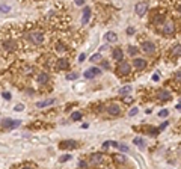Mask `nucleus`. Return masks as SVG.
<instances>
[{
    "instance_id": "1",
    "label": "nucleus",
    "mask_w": 181,
    "mask_h": 169,
    "mask_svg": "<svg viewBox=\"0 0 181 169\" xmlns=\"http://www.w3.org/2000/svg\"><path fill=\"white\" fill-rule=\"evenodd\" d=\"M26 41L29 42V44L35 45V47H39L44 44L45 41V35L42 30H38V29H30L29 32H26Z\"/></svg>"
},
{
    "instance_id": "2",
    "label": "nucleus",
    "mask_w": 181,
    "mask_h": 169,
    "mask_svg": "<svg viewBox=\"0 0 181 169\" xmlns=\"http://www.w3.org/2000/svg\"><path fill=\"white\" fill-rule=\"evenodd\" d=\"M175 32H177V23H175V21L169 20V21H166V23L163 24L162 33H163L164 36H174Z\"/></svg>"
},
{
    "instance_id": "3",
    "label": "nucleus",
    "mask_w": 181,
    "mask_h": 169,
    "mask_svg": "<svg viewBox=\"0 0 181 169\" xmlns=\"http://www.w3.org/2000/svg\"><path fill=\"white\" fill-rule=\"evenodd\" d=\"M68 67H70V61H68L67 57H59V59H56L55 70L63 71V70H68Z\"/></svg>"
},
{
    "instance_id": "4",
    "label": "nucleus",
    "mask_w": 181,
    "mask_h": 169,
    "mask_svg": "<svg viewBox=\"0 0 181 169\" xmlns=\"http://www.w3.org/2000/svg\"><path fill=\"white\" fill-rule=\"evenodd\" d=\"M148 9H150V3H148V2H139L136 5V8H134L136 14L139 15V17H143V15L146 14Z\"/></svg>"
},
{
    "instance_id": "5",
    "label": "nucleus",
    "mask_w": 181,
    "mask_h": 169,
    "mask_svg": "<svg viewBox=\"0 0 181 169\" xmlns=\"http://www.w3.org/2000/svg\"><path fill=\"white\" fill-rule=\"evenodd\" d=\"M130 71H131L130 63H128V62L121 61V62H119V65H118V73L121 74V76H127V74H130Z\"/></svg>"
},
{
    "instance_id": "6",
    "label": "nucleus",
    "mask_w": 181,
    "mask_h": 169,
    "mask_svg": "<svg viewBox=\"0 0 181 169\" xmlns=\"http://www.w3.org/2000/svg\"><path fill=\"white\" fill-rule=\"evenodd\" d=\"M104 156L103 154H90L89 156V163L90 165H103Z\"/></svg>"
},
{
    "instance_id": "7",
    "label": "nucleus",
    "mask_w": 181,
    "mask_h": 169,
    "mask_svg": "<svg viewBox=\"0 0 181 169\" xmlns=\"http://www.w3.org/2000/svg\"><path fill=\"white\" fill-rule=\"evenodd\" d=\"M142 50L145 53H154L156 51V45L151 41H145V42H142Z\"/></svg>"
},
{
    "instance_id": "8",
    "label": "nucleus",
    "mask_w": 181,
    "mask_h": 169,
    "mask_svg": "<svg viewBox=\"0 0 181 169\" xmlns=\"http://www.w3.org/2000/svg\"><path fill=\"white\" fill-rule=\"evenodd\" d=\"M100 73H101L100 68H90V70H88L86 73H85V77L86 79H94L95 76H98Z\"/></svg>"
},
{
    "instance_id": "9",
    "label": "nucleus",
    "mask_w": 181,
    "mask_h": 169,
    "mask_svg": "<svg viewBox=\"0 0 181 169\" xmlns=\"http://www.w3.org/2000/svg\"><path fill=\"white\" fill-rule=\"evenodd\" d=\"M112 56H113V59H115V61L121 62L122 59H124V51H122L121 49H115L113 51H112Z\"/></svg>"
},
{
    "instance_id": "10",
    "label": "nucleus",
    "mask_w": 181,
    "mask_h": 169,
    "mask_svg": "<svg viewBox=\"0 0 181 169\" xmlns=\"http://www.w3.org/2000/svg\"><path fill=\"white\" fill-rule=\"evenodd\" d=\"M107 112H109L110 115H119V113H121L119 104H110V106H107Z\"/></svg>"
},
{
    "instance_id": "11",
    "label": "nucleus",
    "mask_w": 181,
    "mask_h": 169,
    "mask_svg": "<svg viewBox=\"0 0 181 169\" xmlns=\"http://www.w3.org/2000/svg\"><path fill=\"white\" fill-rule=\"evenodd\" d=\"M134 67L137 68V70H145L146 61L145 59H140V57H136V59H134Z\"/></svg>"
},
{
    "instance_id": "12",
    "label": "nucleus",
    "mask_w": 181,
    "mask_h": 169,
    "mask_svg": "<svg viewBox=\"0 0 181 169\" xmlns=\"http://www.w3.org/2000/svg\"><path fill=\"white\" fill-rule=\"evenodd\" d=\"M104 38L107 42H116L118 41V35H116L115 32H107V33L104 35Z\"/></svg>"
},
{
    "instance_id": "13",
    "label": "nucleus",
    "mask_w": 181,
    "mask_h": 169,
    "mask_svg": "<svg viewBox=\"0 0 181 169\" xmlns=\"http://www.w3.org/2000/svg\"><path fill=\"white\" fill-rule=\"evenodd\" d=\"M152 23L154 24H162V23H164V12H158L157 15H154Z\"/></svg>"
},
{
    "instance_id": "14",
    "label": "nucleus",
    "mask_w": 181,
    "mask_h": 169,
    "mask_svg": "<svg viewBox=\"0 0 181 169\" xmlns=\"http://www.w3.org/2000/svg\"><path fill=\"white\" fill-rule=\"evenodd\" d=\"M49 80H50V77H49V74L47 73H39V76H38V83H41V84H45V83H49Z\"/></svg>"
},
{
    "instance_id": "15",
    "label": "nucleus",
    "mask_w": 181,
    "mask_h": 169,
    "mask_svg": "<svg viewBox=\"0 0 181 169\" xmlns=\"http://www.w3.org/2000/svg\"><path fill=\"white\" fill-rule=\"evenodd\" d=\"M20 125V121H11V119H6L3 122V127L5 128H14V127H18Z\"/></svg>"
},
{
    "instance_id": "16",
    "label": "nucleus",
    "mask_w": 181,
    "mask_h": 169,
    "mask_svg": "<svg viewBox=\"0 0 181 169\" xmlns=\"http://www.w3.org/2000/svg\"><path fill=\"white\" fill-rule=\"evenodd\" d=\"M90 18V8H85L83 9V18H82V24H86Z\"/></svg>"
},
{
    "instance_id": "17",
    "label": "nucleus",
    "mask_w": 181,
    "mask_h": 169,
    "mask_svg": "<svg viewBox=\"0 0 181 169\" xmlns=\"http://www.w3.org/2000/svg\"><path fill=\"white\" fill-rule=\"evenodd\" d=\"M113 160L118 162V163H121V165H124V163L127 162V158L122 156V154H113Z\"/></svg>"
},
{
    "instance_id": "18",
    "label": "nucleus",
    "mask_w": 181,
    "mask_h": 169,
    "mask_svg": "<svg viewBox=\"0 0 181 169\" xmlns=\"http://www.w3.org/2000/svg\"><path fill=\"white\" fill-rule=\"evenodd\" d=\"M100 61H103V56H101V53H95V55L90 56V62H94V63H97Z\"/></svg>"
},
{
    "instance_id": "19",
    "label": "nucleus",
    "mask_w": 181,
    "mask_h": 169,
    "mask_svg": "<svg viewBox=\"0 0 181 169\" xmlns=\"http://www.w3.org/2000/svg\"><path fill=\"white\" fill-rule=\"evenodd\" d=\"M62 148H76L77 146V144H76V142H74V140H68V142H62V145H61Z\"/></svg>"
},
{
    "instance_id": "20",
    "label": "nucleus",
    "mask_w": 181,
    "mask_h": 169,
    "mask_svg": "<svg viewBox=\"0 0 181 169\" xmlns=\"http://www.w3.org/2000/svg\"><path fill=\"white\" fill-rule=\"evenodd\" d=\"M53 103H55V100H45V101L38 103L36 106H38V107H45V106H50V104H53Z\"/></svg>"
},
{
    "instance_id": "21",
    "label": "nucleus",
    "mask_w": 181,
    "mask_h": 169,
    "mask_svg": "<svg viewBox=\"0 0 181 169\" xmlns=\"http://www.w3.org/2000/svg\"><path fill=\"white\" fill-rule=\"evenodd\" d=\"M134 144L139 146V148H145V140L140 139V137H137V139H134Z\"/></svg>"
},
{
    "instance_id": "22",
    "label": "nucleus",
    "mask_w": 181,
    "mask_h": 169,
    "mask_svg": "<svg viewBox=\"0 0 181 169\" xmlns=\"http://www.w3.org/2000/svg\"><path fill=\"white\" fill-rule=\"evenodd\" d=\"M137 51H139V49H137V47H134V45H130V47H128V53H130L131 56H134Z\"/></svg>"
},
{
    "instance_id": "23",
    "label": "nucleus",
    "mask_w": 181,
    "mask_h": 169,
    "mask_svg": "<svg viewBox=\"0 0 181 169\" xmlns=\"http://www.w3.org/2000/svg\"><path fill=\"white\" fill-rule=\"evenodd\" d=\"M80 118H82V113H80V112H74V113L71 115V119H73V121H79Z\"/></svg>"
},
{
    "instance_id": "24",
    "label": "nucleus",
    "mask_w": 181,
    "mask_h": 169,
    "mask_svg": "<svg viewBox=\"0 0 181 169\" xmlns=\"http://www.w3.org/2000/svg\"><path fill=\"white\" fill-rule=\"evenodd\" d=\"M59 160H61V163H63V162H68V160H71V156H70V154H65V156H62V157L59 158Z\"/></svg>"
},
{
    "instance_id": "25",
    "label": "nucleus",
    "mask_w": 181,
    "mask_h": 169,
    "mask_svg": "<svg viewBox=\"0 0 181 169\" xmlns=\"http://www.w3.org/2000/svg\"><path fill=\"white\" fill-rule=\"evenodd\" d=\"M77 77H79L77 73H71V74H68V76H67L68 80H74V79H77Z\"/></svg>"
},
{
    "instance_id": "26",
    "label": "nucleus",
    "mask_w": 181,
    "mask_h": 169,
    "mask_svg": "<svg viewBox=\"0 0 181 169\" xmlns=\"http://www.w3.org/2000/svg\"><path fill=\"white\" fill-rule=\"evenodd\" d=\"M9 11H11V8L6 6V5H2V6H0V12H9Z\"/></svg>"
},
{
    "instance_id": "27",
    "label": "nucleus",
    "mask_w": 181,
    "mask_h": 169,
    "mask_svg": "<svg viewBox=\"0 0 181 169\" xmlns=\"http://www.w3.org/2000/svg\"><path fill=\"white\" fill-rule=\"evenodd\" d=\"M130 91H131V88H130V86H124V88L121 89V94H128Z\"/></svg>"
},
{
    "instance_id": "28",
    "label": "nucleus",
    "mask_w": 181,
    "mask_h": 169,
    "mask_svg": "<svg viewBox=\"0 0 181 169\" xmlns=\"http://www.w3.org/2000/svg\"><path fill=\"white\" fill-rule=\"evenodd\" d=\"M23 109H24V106H23V104H17V106L14 107V110H15V112H21Z\"/></svg>"
},
{
    "instance_id": "29",
    "label": "nucleus",
    "mask_w": 181,
    "mask_h": 169,
    "mask_svg": "<svg viewBox=\"0 0 181 169\" xmlns=\"http://www.w3.org/2000/svg\"><path fill=\"white\" fill-rule=\"evenodd\" d=\"M118 148H119L121 151H125V152L128 151V146H127V145H122V144H118Z\"/></svg>"
},
{
    "instance_id": "30",
    "label": "nucleus",
    "mask_w": 181,
    "mask_h": 169,
    "mask_svg": "<svg viewBox=\"0 0 181 169\" xmlns=\"http://www.w3.org/2000/svg\"><path fill=\"white\" fill-rule=\"evenodd\" d=\"M79 166H80V168H86V166H88V163L85 162V160H80V162H79Z\"/></svg>"
},
{
    "instance_id": "31",
    "label": "nucleus",
    "mask_w": 181,
    "mask_h": 169,
    "mask_svg": "<svg viewBox=\"0 0 181 169\" xmlns=\"http://www.w3.org/2000/svg\"><path fill=\"white\" fill-rule=\"evenodd\" d=\"M3 98H5V100H11V94H9V92H5V94H3Z\"/></svg>"
},
{
    "instance_id": "32",
    "label": "nucleus",
    "mask_w": 181,
    "mask_h": 169,
    "mask_svg": "<svg viewBox=\"0 0 181 169\" xmlns=\"http://www.w3.org/2000/svg\"><path fill=\"white\" fill-rule=\"evenodd\" d=\"M127 33H128V35H133V33H134V29H133V27H128V29H127Z\"/></svg>"
},
{
    "instance_id": "33",
    "label": "nucleus",
    "mask_w": 181,
    "mask_h": 169,
    "mask_svg": "<svg viewBox=\"0 0 181 169\" xmlns=\"http://www.w3.org/2000/svg\"><path fill=\"white\" fill-rule=\"evenodd\" d=\"M85 57H86V56H85V55H83V53H82V55H80V56H79V62H80V63H82V62L85 61Z\"/></svg>"
},
{
    "instance_id": "34",
    "label": "nucleus",
    "mask_w": 181,
    "mask_h": 169,
    "mask_svg": "<svg viewBox=\"0 0 181 169\" xmlns=\"http://www.w3.org/2000/svg\"><path fill=\"white\" fill-rule=\"evenodd\" d=\"M158 115H160V116H162V118H163V116H168V110H162V112H160V113H158Z\"/></svg>"
},
{
    "instance_id": "35",
    "label": "nucleus",
    "mask_w": 181,
    "mask_h": 169,
    "mask_svg": "<svg viewBox=\"0 0 181 169\" xmlns=\"http://www.w3.org/2000/svg\"><path fill=\"white\" fill-rule=\"evenodd\" d=\"M136 113H137V109H136V107L130 110V116H133V115H136Z\"/></svg>"
},
{
    "instance_id": "36",
    "label": "nucleus",
    "mask_w": 181,
    "mask_h": 169,
    "mask_svg": "<svg viewBox=\"0 0 181 169\" xmlns=\"http://www.w3.org/2000/svg\"><path fill=\"white\" fill-rule=\"evenodd\" d=\"M152 80H156V82L158 80V74H154V76H152Z\"/></svg>"
},
{
    "instance_id": "37",
    "label": "nucleus",
    "mask_w": 181,
    "mask_h": 169,
    "mask_svg": "<svg viewBox=\"0 0 181 169\" xmlns=\"http://www.w3.org/2000/svg\"><path fill=\"white\" fill-rule=\"evenodd\" d=\"M103 68H106V70H107V68H109V63H107V62H103Z\"/></svg>"
},
{
    "instance_id": "38",
    "label": "nucleus",
    "mask_w": 181,
    "mask_h": 169,
    "mask_svg": "<svg viewBox=\"0 0 181 169\" xmlns=\"http://www.w3.org/2000/svg\"><path fill=\"white\" fill-rule=\"evenodd\" d=\"M76 3H77V5H83L85 0H76Z\"/></svg>"
}]
</instances>
